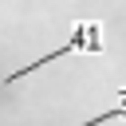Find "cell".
Instances as JSON below:
<instances>
[{"label":"cell","instance_id":"cell-1","mask_svg":"<svg viewBox=\"0 0 126 126\" xmlns=\"http://www.w3.org/2000/svg\"><path fill=\"white\" fill-rule=\"evenodd\" d=\"M63 55H102V28H98L94 20L75 24V28H71V35H67L55 51H47V55H39L35 63H28V67H20V71L4 75V87H12V83H20V79H28L32 71H39V67H47V63H55V59H63Z\"/></svg>","mask_w":126,"mask_h":126},{"label":"cell","instance_id":"cell-2","mask_svg":"<svg viewBox=\"0 0 126 126\" xmlns=\"http://www.w3.org/2000/svg\"><path fill=\"white\" fill-rule=\"evenodd\" d=\"M114 118H126V91H118V102L110 110H102V114H94V118H87L79 126H102V122H114Z\"/></svg>","mask_w":126,"mask_h":126}]
</instances>
